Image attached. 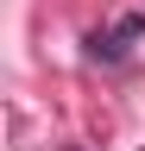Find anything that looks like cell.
<instances>
[{
	"label": "cell",
	"instance_id": "cell-2",
	"mask_svg": "<svg viewBox=\"0 0 145 151\" xmlns=\"http://www.w3.org/2000/svg\"><path fill=\"white\" fill-rule=\"evenodd\" d=\"M63 151H82V145H63Z\"/></svg>",
	"mask_w": 145,
	"mask_h": 151
},
{
	"label": "cell",
	"instance_id": "cell-1",
	"mask_svg": "<svg viewBox=\"0 0 145 151\" xmlns=\"http://www.w3.org/2000/svg\"><path fill=\"white\" fill-rule=\"evenodd\" d=\"M139 32H145V19H139V13H126L114 32H95V38H88V50L107 57V63H120V57H126V38H139Z\"/></svg>",
	"mask_w": 145,
	"mask_h": 151
}]
</instances>
